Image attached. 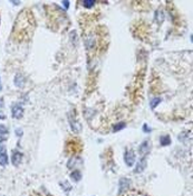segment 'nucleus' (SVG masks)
<instances>
[{"label":"nucleus","mask_w":193,"mask_h":196,"mask_svg":"<svg viewBox=\"0 0 193 196\" xmlns=\"http://www.w3.org/2000/svg\"><path fill=\"white\" fill-rule=\"evenodd\" d=\"M148 150H150V145H148V141H144L142 145L139 147V153L141 155H144V153H148Z\"/></svg>","instance_id":"obj_10"},{"label":"nucleus","mask_w":193,"mask_h":196,"mask_svg":"<svg viewBox=\"0 0 193 196\" xmlns=\"http://www.w3.org/2000/svg\"><path fill=\"white\" fill-rule=\"evenodd\" d=\"M135 153L133 150H126L125 153H124V160H125V164L128 167H132L135 164Z\"/></svg>","instance_id":"obj_3"},{"label":"nucleus","mask_w":193,"mask_h":196,"mask_svg":"<svg viewBox=\"0 0 193 196\" xmlns=\"http://www.w3.org/2000/svg\"><path fill=\"white\" fill-rule=\"evenodd\" d=\"M25 84V80H24V77L21 74H17L16 77H15V85L17 86V88H22Z\"/></svg>","instance_id":"obj_12"},{"label":"nucleus","mask_w":193,"mask_h":196,"mask_svg":"<svg viewBox=\"0 0 193 196\" xmlns=\"http://www.w3.org/2000/svg\"><path fill=\"white\" fill-rule=\"evenodd\" d=\"M126 127V123L125 122H120V123H116L115 126L113 127V131L116 132V131H120V130H122Z\"/></svg>","instance_id":"obj_18"},{"label":"nucleus","mask_w":193,"mask_h":196,"mask_svg":"<svg viewBox=\"0 0 193 196\" xmlns=\"http://www.w3.org/2000/svg\"><path fill=\"white\" fill-rule=\"evenodd\" d=\"M155 22L157 24H162L164 22V13L162 9H157L155 11Z\"/></svg>","instance_id":"obj_11"},{"label":"nucleus","mask_w":193,"mask_h":196,"mask_svg":"<svg viewBox=\"0 0 193 196\" xmlns=\"http://www.w3.org/2000/svg\"><path fill=\"white\" fill-rule=\"evenodd\" d=\"M85 45L87 47L88 51H92L94 49V47L97 45V39H96V35L91 33L85 36Z\"/></svg>","instance_id":"obj_2"},{"label":"nucleus","mask_w":193,"mask_h":196,"mask_svg":"<svg viewBox=\"0 0 193 196\" xmlns=\"http://www.w3.org/2000/svg\"><path fill=\"white\" fill-rule=\"evenodd\" d=\"M60 185H65V187H63V189L65 192H69L71 189V184L68 183V182H64V183H60Z\"/></svg>","instance_id":"obj_20"},{"label":"nucleus","mask_w":193,"mask_h":196,"mask_svg":"<svg viewBox=\"0 0 193 196\" xmlns=\"http://www.w3.org/2000/svg\"><path fill=\"white\" fill-rule=\"evenodd\" d=\"M69 123H71V130L75 132V133H79V132L82 131L83 127H82V124L79 123V121L76 119L74 115H73V117H71V115L69 117Z\"/></svg>","instance_id":"obj_4"},{"label":"nucleus","mask_w":193,"mask_h":196,"mask_svg":"<svg viewBox=\"0 0 193 196\" xmlns=\"http://www.w3.org/2000/svg\"><path fill=\"white\" fill-rule=\"evenodd\" d=\"M7 133H8V129L4 124H0V135H7Z\"/></svg>","instance_id":"obj_21"},{"label":"nucleus","mask_w":193,"mask_h":196,"mask_svg":"<svg viewBox=\"0 0 193 196\" xmlns=\"http://www.w3.org/2000/svg\"><path fill=\"white\" fill-rule=\"evenodd\" d=\"M160 141H161V145L162 146H168L171 144V138H170V136H163L161 137Z\"/></svg>","instance_id":"obj_16"},{"label":"nucleus","mask_w":193,"mask_h":196,"mask_svg":"<svg viewBox=\"0 0 193 196\" xmlns=\"http://www.w3.org/2000/svg\"><path fill=\"white\" fill-rule=\"evenodd\" d=\"M63 4L65 6V9H68V7H69V1H64Z\"/></svg>","instance_id":"obj_23"},{"label":"nucleus","mask_w":193,"mask_h":196,"mask_svg":"<svg viewBox=\"0 0 193 196\" xmlns=\"http://www.w3.org/2000/svg\"><path fill=\"white\" fill-rule=\"evenodd\" d=\"M96 4L94 0H84L83 1V6H84V8H87V9H91L94 7V4Z\"/></svg>","instance_id":"obj_17"},{"label":"nucleus","mask_w":193,"mask_h":196,"mask_svg":"<svg viewBox=\"0 0 193 196\" xmlns=\"http://www.w3.org/2000/svg\"><path fill=\"white\" fill-rule=\"evenodd\" d=\"M161 101H162V99H161V98H153V99H152V101H151V108H152V109H155L160 103H161Z\"/></svg>","instance_id":"obj_19"},{"label":"nucleus","mask_w":193,"mask_h":196,"mask_svg":"<svg viewBox=\"0 0 193 196\" xmlns=\"http://www.w3.org/2000/svg\"><path fill=\"white\" fill-rule=\"evenodd\" d=\"M11 114L15 119H20L22 114H24V108L21 107L20 104H15L11 108Z\"/></svg>","instance_id":"obj_6"},{"label":"nucleus","mask_w":193,"mask_h":196,"mask_svg":"<svg viewBox=\"0 0 193 196\" xmlns=\"http://www.w3.org/2000/svg\"><path fill=\"white\" fill-rule=\"evenodd\" d=\"M8 156H7V153H0V165L1 166H6L7 164H8Z\"/></svg>","instance_id":"obj_15"},{"label":"nucleus","mask_w":193,"mask_h":196,"mask_svg":"<svg viewBox=\"0 0 193 196\" xmlns=\"http://www.w3.org/2000/svg\"><path fill=\"white\" fill-rule=\"evenodd\" d=\"M146 165H147L146 158L142 157L139 160V162H137V164H136V166H135V169H134V173H135V174H141V173H143V171H144V169L146 168Z\"/></svg>","instance_id":"obj_5"},{"label":"nucleus","mask_w":193,"mask_h":196,"mask_svg":"<svg viewBox=\"0 0 193 196\" xmlns=\"http://www.w3.org/2000/svg\"><path fill=\"white\" fill-rule=\"evenodd\" d=\"M16 132H17V136H21V135H22V133H21V132H22V130H21V129H17V130H16Z\"/></svg>","instance_id":"obj_24"},{"label":"nucleus","mask_w":193,"mask_h":196,"mask_svg":"<svg viewBox=\"0 0 193 196\" xmlns=\"http://www.w3.org/2000/svg\"><path fill=\"white\" fill-rule=\"evenodd\" d=\"M36 22H35L34 15L30 10L25 9L18 15L13 28V38L17 42H24L33 36L34 34Z\"/></svg>","instance_id":"obj_1"},{"label":"nucleus","mask_w":193,"mask_h":196,"mask_svg":"<svg viewBox=\"0 0 193 196\" xmlns=\"http://www.w3.org/2000/svg\"><path fill=\"white\" fill-rule=\"evenodd\" d=\"M21 158H22V153H19V151H13V156H11V162H13V166H19Z\"/></svg>","instance_id":"obj_9"},{"label":"nucleus","mask_w":193,"mask_h":196,"mask_svg":"<svg viewBox=\"0 0 193 196\" xmlns=\"http://www.w3.org/2000/svg\"><path fill=\"white\" fill-rule=\"evenodd\" d=\"M0 90H1V86H0Z\"/></svg>","instance_id":"obj_27"},{"label":"nucleus","mask_w":193,"mask_h":196,"mask_svg":"<svg viewBox=\"0 0 193 196\" xmlns=\"http://www.w3.org/2000/svg\"><path fill=\"white\" fill-rule=\"evenodd\" d=\"M120 196H148L145 193L137 191V189H127L124 193H121Z\"/></svg>","instance_id":"obj_8"},{"label":"nucleus","mask_w":193,"mask_h":196,"mask_svg":"<svg viewBox=\"0 0 193 196\" xmlns=\"http://www.w3.org/2000/svg\"><path fill=\"white\" fill-rule=\"evenodd\" d=\"M6 140V138H2V137H0V145H1V142H2V141H4Z\"/></svg>","instance_id":"obj_26"},{"label":"nucleus","mask_w":193,"mask_h":196,"mask_svg":"<svg viewBox=\"0 0 193 196\" xmlns=\"http://www.w3.org/2000/svg\"><path fill=\"white\" fill-rule=\"evenodd\" d=\"M71 177L74 179L75 182H79L80 179H82V173H80L78 169H75V171L71 174Z\"/></svg>","instance_id":"obj_14"},{"label":"nucleus","mask_w":193,"mask_h":196,"mask_svg":"<svg viewBox=\"0 0 193 196\" xmlns=\"http://www.w3.org/2000/svg\"><path fill=\"white\" fill-rule=\"evenodd\" d=\"M143 130H144L145 132H150V131H151V129L147 127V124H144V126H143Z\"/></svg>","instance_id":"obj_22"},{"label":"nucleus","mask_w":193,"mask_h":196,"mask_svg":"<svg viewBox=\"0 0 193 196\" xmlns=\"http://www.w3.org/2000/svg\"><path fill=\"white\" fill-rule=\"evenodd\" d=\"M4 153V147H1V145H0V153Z\"/></svg>","instance_id":"obj_25"},{"label":"nucleus","mask_w":193,"mask_h":196,"mask_svg":"<svg viewBox=\"0 0 193 196\" xmlns=\"http://www.w3.org/2000/svg\"><path fill=\"white\" fill-rule=\"evenodd\" d=\"M77 164H82V160H80V158L79 157H73L71 160L68 162L67 167H68V168H75Z\"/></svg>","instance_id":"obj_13"},{"label":"nucleus","mask_w":193,"mask_h":196,"mask_svg":"<svg viewBox=\"0 0 193 196\" xmlns=\"http://www.w3.org/2000/svg\"><path fill=\"white\" fill-rule=\"evenodd\" d=\"M130 186H131L130 179L125 178V177L121 178L120 179V191H118V193H120V194H121V193H124L125 191L130 189Z\"/></svg>","instance_id":"obj_7"}]
</instances>
